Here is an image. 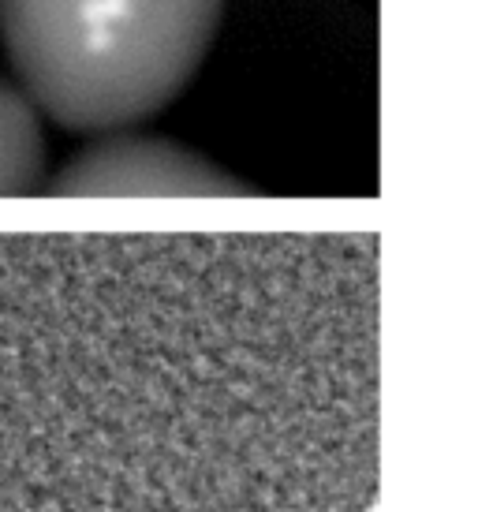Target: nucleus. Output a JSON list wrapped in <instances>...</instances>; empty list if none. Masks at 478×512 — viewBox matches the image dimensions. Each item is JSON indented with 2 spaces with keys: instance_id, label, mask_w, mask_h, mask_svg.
<instances>
[{
  "instance_id": "7ed1b4c3",
  "label": "nucleus",
  "mask_w": 478,
  "mask_h": 512,
  "mask_svg": "<svg viewBox=\"0 0 478 512\" xmlns=\"http://www.w3.org/2000/svg\"><path fill=\"white\" fill-rule=\"evenodd\" d=\"M49 146L38 105L19 83L0 75V199L42 191Z\"/></svg>"
},
{
  "instance_id": "f257e3e1",
  "label": "nucleus",
  "mask_w": 478,
  "mask_h": 512,
  "mask_svg": "<svg viewBox=\"0 0 478 512\" xmlns=\"http://www.w3.org/2000/svg\"><path fill=\"white\" fill-rule=\"evenodd\" d=\"M225 0H0L15 83L71 131H124L198 75Z\"/></svg>"
},
{
  "instance_id": "f03ea898",
  "label": "nucleus",
  "mask_w": 478,
  "mask_h": 512,
  "mask_svg": "<svg viewBox=\"0 0 478 512\" xmlns=\"http://www.w3.org/2000/svg\"><path fill=\"white\" fill-rule=\"evenodd\" d=\"M42 191L68 199H221L251 187L191 146L109 131L49 172Z\"/></svg>"
}]
</instances>
